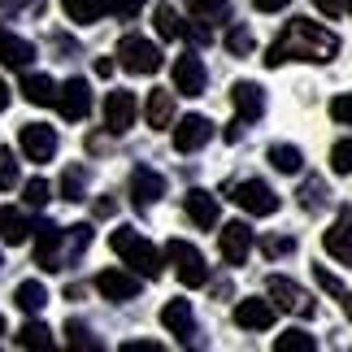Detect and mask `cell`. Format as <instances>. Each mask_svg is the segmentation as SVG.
Wrapping results in <instances>:
<instances>
[{
    "label": "cell",
    "mask_w": 352,
    "mask_h": 352,
    "mask_svg": "<svg viewBox=\"0 0 352 352\" xmlns=\"http://www.w3.org/2000/svg\"><path fill=\"white\" fill-rule=\"evenodd\" d=\"M348 9V0H318V13H327V18H340Z\"/></svg>",
    "instance_id": "cell-45"
},
{
    "label": "cell",
    "mask_w": 352,
    "mask_h": 352,
    "mask_svg": "<svg viewBox=\"0 0 352 352\" xmlns=\"http://www.w3.org/2000/svg\"><path fill=\"white\" fill-rule=\"evenodd\" d=\"M87 243H91V226L87 222L65 226V261H78V256L87 252Z\"/></svg>",
    "instance_id": "cell-33"
},
{
    "label": "cell",
    "mask_w": 352,
    "mask_h": 352,
    "mask_svg": "<svg viewBox=\"0 0 352 352\" xmlns=\"http://www.w3.org/2000/svg\"><path fill=\"white\" fill-rule=\"evenodd\" d=\"M57 113L65 122H83L91 113V87H87V78H65V83L57 87Z\"/></svg>",
    "instance_id": "cell-10"
},
{
    "label": "cell",
    "mask_w": 352,
    "mask_h": 352,
    "mask_svg": "<svg viewBox=\"0 0 352 352\" xmlns=\"http://www.w3.org/2000/svg\"><path fill=\"white\" fill-rule=\"evenodd\" d=\"M226 192L235 196V205L243 209V213H252V218H274L278 213V192L270 187L265 179H243V183H235V187H226Z\"/></svg>",
    "instance_id": "cell-3"
},
{
    "label": "cell",
    "mask_w": 352,
    "mask_h": 352,
    "mask_svg": "<svg viewBox=\"0 0 352 352\" xmlns=\"http://www.w3.org/2000/svg\"><path fill=\"white\" fill-rule=\"evenodd\" d=\"M118 61L126 74H157L161 70V48L144 35H122L118 44Z\"/></svg>",
    "instance_id": "cell-5"
},
{
    "label": "cell",
    "mask_w": 352,
    "mask_h": 352,
    "mask_svg": "<svg viewBox=\"0 0 352 352\" xmlns=\"http://www.w3.org/2000/svg\"><path fill=\"white\" fill-rule=\"evenodd\" d=\"M109 248H113L122 261H126V270H135L140 278H161V261H166V256H161V248H153V243L135 231V226H118V231L109 235Z\"/></svg>",
    "instance_id": "cell-2"
},
{
    "label": "cell",
    "mask_w": 352,
    "mask_h": 352,
    "mask_svg": "<svg viewBox=\"0 0 352 352\" xmlns=\"http://www.w3.org/2000/svg\"><path fill=\"white\" fill-rule=\"evenodd\" d=\"M218 252L226 265H243L252 252V226L248 222H226L218 231Z\"/></svg>",
    "instance_id": "cell-11"
},
{
    "label": "cell",
    "mask_w": 352,
    "mask_h": 352,
    "mask_svg": "<svg viewBox=\"0 0 352 352\" xmlns=\"http://www.w3.org/2000/svg\"><path fill=\"white\" fill-rule=\"evenodd\" d=\"M0 239L5 243H26L31 239V222H26V213L22 209H0Z\"/></svg>",
    "instance_id": "cell-26"
},
{
    "label": "cell",
    "mask_w": 352,
    "mask_h": 352,
    "mask_svg": "<svg viewBox=\"0 0 352 352\" xmlns=\"http://www.w3.org/2000/svg\"><path fill=\"white\" fill-rule=\"evenodd\" d=\"M274 348H278V352H314V348H318V340L296 327V331H283L278 340H274Z\"/></svg>",
    "instance_id": "cell-35"
},
{
    "label": "cell",
    "mask_w": 352,
    "mask_h": 352,
    "mask_svg": "<svg viewBox=\"0 0 352 352\" xmlns=\"http://www.w3.org/2000/svg\"><path fill=\"white\" fill-rule=\"evenodd\" d=\"M231 104H235L239 122H256V118L265 113V91L256 87V83H248V78H239V83L231 87Z\"/></svg>",
    "instance_id": "cell-20"
},
{
    "label": "cell",
    "mask_w": 352,
    "mask_h": 352,
    "mask_svg": "<svg viewBox=\"0 0 352 352\" xmlns=\"http://www.w3.org/2000/svg\"><path fill=\"white\" fill-rule=\"evenodd\" d=\"M205 87H209L205 61H200L196 52H183V57L174 61V91H179V96H200Z\"/></svg>",
    "instance_id": "cell-13"
},
{
    "label": "cell",
    "mask_w": 352,
    "mask_h": 352,
    "mask_svg": "<svg viewBox=\"0 0 352 352\" xmlns=\"http://www.w3.org/2000/svg\"><path fill=\"white\" fill-rule=\"evenodd\" d=\"M300 196H305V209L309 213H322V209H327V200H322V196H327V187H322V179H309Z\"/></svg>",
    "instance_id": "cell-40"
},
{
    "label": "cell",
    "mask_w": 352,
    "mask_h": 352,
    "mask_svg": "<svg viewBox=\"0 0 352 352\" xmlns=\"http://www.w3.org/2000/svg\"><path fill=\"white\" fill-rule=\"evenodd\" d=\"M265 296L274 300L278 314H300V318H314L318 314V305L300 292V283H292V278H283V274L265 278Z\"/></svg>",
    "instance_id": "cell-6"
},
{
    "label": "cell",
    "mask_w": 352,
    "mask_h": 352,
    "mask_svg": "<svg viewBox=\"0 0 352 352\" xmlns=\"http://www.w3.org/2000/svg\"><path fill=\"white\" fill-rule=\"evenodd\" d=\"M187 13L200 22H226L231 18V0H187Z\"/></svg>",
    "instance_id": "cell-30"
},
{
    "label": "cell",
    "mask_w": 352,
    "mask_h": 352,
    "mask_svg": "<svg viewBox=\"0 0 352 352\" xmlns=\"http://www.w3.org/2000/svg\"><path fill=\"white\" fill-rule=\"evenodd\" d=\"M270 166H274L278 174H300L305 170V153L292 148V144H274L270 148Z\"/></svg>",
    "instance_id": "cell-29"
},
{
    "label": "cell",
    "mask_w": 352,
    "mask_h": 352,
    "mask_svg": "<svg viewBox=\"0 0 352 352\" xmlns=\"http://www.w3.org/2000/svg\"><path fill=\"white\" fill-rule=\"evenodd\" d=\"M113 213H118V200L113 196H100L96 200V218H113Z\"/></svg>",
    "instance_id": "cell-46"
},
{
    "label": "cell",
    "mask_w": 352,
    "mask_h": 352,
    "mask_svg": "<svg viewBox=\"0 0 352 352\" xmlns=\"http://www.w3.org/2000/svg\"><path fill=\"white\" fill-rule=\"evenodd\" d=\"M209 140H213V122L205 113H187L179 126H174V148H179V153H200Z\"/></svg>",
    "instance_id": "cell-15"
},
{
    "label": "cell",
    "mask_w": 352,
    "mask_h": 352,
    "mask_svg": "<svg viewBox=\"0 0 352 352\" xmlns=\"http://www.w3.org/2000/svg\"><path fill=\"white\" fill-rule=\"evenodd\" d=\"M166 261L174 265V274H179L183 287H205V283H209L205 256H200L187 239H170V243H166Z\"/></svg>",
    "instance_id": "cell-4"
},
{
    "label": "cell",
    "mask_w": 352,
    "mask_h": 352,
    "mask_svg": "<svg viewBox=\"0 0 352 352\" xmlns=\"http://www.w3.org/2000/svg\"><path fill=\"white\" fill-rule=\"evenodd\" d=\"M144 118H148V126L153 131H166L170 122H174V91H148V104H144Z\"/></svg>",
    "instance_id": "cell-22"
},
{
    "label": "cell",
    "mask_w": 352,
    "mask_h": 352,
    "mask_svg": "<svg viewBox=\"0 0 352 352\" xmlns=\"http://www.w3.org/2000/svg\"><path fill=\"white\" fill-rule=\"evenodd\" d=\"M335 52H340V39H335L327 26H318V22H309V18H296L287 22V31H283L274 44L265 48V65H283V61H314V65H327L335 61Z\"/></svg>",
    "instance_id": "cell-1"
},
{
    "label": "cell",
    "mask_w": 352,
    "mask_h": 352,
    "mask_svg": "<svg viewBox=\"0 0 352 352\" xmlns=\"http://www.w3.org/2000/svg\"><path fill=\"white\" fill-rule=\"evenodd\" d=\"M35 261L39 270H65V231L52 222H39L35 226Z\"/></svg>",
    "instance_id": "cell-7"
},
{
    "label": "cell",
    "mask_w": 352,
    "mask_h": 352,
    "mask_svg": "<svg viewBox=\"0 0 352 352\" xmlns=\"http://www.w3.org/2000/svg\"><path fill=\"white\" fill-rule=\"evenodd\" d=\"M96 292L104 296V300H113V305H126V300L140 296V274H135V270H100Z\"/></svg>",
    "instance_id": "cell-12"
},
{
    "label": "cell",
    "mask_w": 352,
    "mask_h": 352,
    "mask_svg": "<svg viewBox=\"0 0 352 352\" xmlns=\"http://www.w3.org/2000/svg\"><path fill=\"white\" fill-rule=\"evenodd\" d=\"M13 344H18V348H31V352H48L52 348V331L44 327V322H26V327L13 335Z\"/></svg>",
    "instance_id": "cell-28"
},
{
    "label": "cell",
    "mask_w": 352,
    "mask_h": 352,
    "mask_svg": "<svg viewBox=\"0 0 352 352\" xmlns=\"http://www.w3.org/2000/svg\"><path fill=\"white\" fill-rule=\"evenodd\" d=\"M314 278H318V287L327 292V296H335V300H340V309L352 318V292H348V283H344V278H335L327 265H314Z\"/></svg>",
    "instance_id": "cell-27"
},
{
    "label": "cell",
    "mask_w": 352,
    "mask_h": 352,
    "mask_svg": "<svg viewBox=\"0 0 352 352\" xmlns=\"http://www.w3.org/2000/svg\"><path fill=\"white\" fill-rule=\"evenodd\" d=\"M183 205H187V218H192L200 231H213V226H218V196H213V192L192 187V192L183 196Z\"/></svg>",
    "instance_id": "cell-19"
},
{
    "label": "cell",
    "mask_w": 352,
    "mask_h": 352,
    "mask_svg": "<svg viewBox=\"0 0 352 352\" xmlns=\"http://www.w3.org/2000/svg\"><path fill=\"white\" fill-rule=\"evenodd\" d=\"M122 352H161V344H153V340H131V344H122Z\"/></svg>",
    "instance_id": "cell-47"
},
{
    "label": "cell",
    "mask_w": 352,
    "mask_h": 352,
    "mask_svg": "<svg viewBox=\"0 0 352 352\" xmlns=\"http://www.w3.org/2000/svg\"><path fill=\"white\" fill-rule=\"evenodd\" d=\"M278 318V309L270 305V296H248V300L235 305V327L243 331H270Z\"/></svg>",
    "instance_id": "cell-14"
},
{
    "label": "cell",
    "mask_w": 352,
    "mask_h": 352,
    "mask_svg": "<svg viewBox=\"0 0 352 352\" xmlns=\"http://www.w3.org/2000/svg\"><path fill=\"white\" fill-rule=\"evenodd\" d=\"M140 9H144V0H109V13L122 22H131V18H140Z\"/></svg>",
    "instance_id": "cell-42"
},
{
    "label": "cell",
    "mask_w": 352,
    "mask_h": 352,
    "mask_svg": "<svg viewBox=\"0 0 352 352\" xmlns=\"http://www.w3.org/2000/svg\"><path fill=\"white\" fill-rule=\"evenodd\" d=\"M0 335H5V318H0Z\"/></svg>",
    "instance_id": "cell-51"
},
{
    "label": "cell",
    "mask_w": 352,
    "mask_h": 352,
    "mask_svg": "<svg viewBox=\"0 0 352 352\" xmlns=\"http://www.w3.org/2000/svg\"><path fill=\"white\" fill-rule=\"evenodd\" d=\"M18 144H22V157L26 161H39V166L57 157V131L44 126V122H26L22 135H18Z\"/></svg>",
    "instance_id": "cell-9"
},
{
    "label": "cell",
    "mask_w": 352,
    "mask_h": 352,
    "mask_svg": "<svg viewBox=\"0 0 352 352\" xmlns=\"http://www.w3.org/2000/svg\"><path fill=\"white\" fill-rule=\"evenodd\" d=\"M31 61H35V44H31V39L0 31V65H5V70H26Z\"/></svg>",
    "instance_id": "cell-21"
},
{
    "label": "cell",
    "mask_w": 352,
    "mask_h": 352,
    "mask_svg": "<svg viewBox=\"0 0 352 352\" xmlns=\"http://www.w3.org/2000/svg\"><path fill=\"white\" fill-rule=\"evenodd\" d=\"M13 305L22 309V314H44V305H48V287L39 278H26L18 283V292H13Z\"/></svg>",
    "instance_id": "cell-25"
},
{
    "label": "cell",
    "mask_w": 352,
    "mask_h": 352,
    "mask_svg": "<svg viewBox=\"0 0 352 352\" xmlns=\"http://www.w3.org/2000/svg\"><path fill=\"white\" fill-rule=\"evenodd\" d=\"M83 196H87V170L83 166H70V170L61 174V200H74V205H78Z\"/></svg>",
    "instance_id": "cell-31"
},
{
    "label": "cell",
    "mask_w": 352,
    "mask_h": 352,
    "mask_svg": "<svg viewBox=\"0 0 352 352\" xmlns=\"http://www.w3.org/2000/svg\"><path fill=\"white\" fill-rule=\"evenodd\" d=\"M322 248H327L340 265H352V209H348V205L340 209V222H335L331 231L322 235Z\"/></svg>",
    "instance_id": "cell-17"
},
{
    "label": "cell",
    "mask_w": 352,
    "mask_h": 352,
    "mask_svg": "<svg viewBox=\"0 0 352 352\" xmlns=\"http://www.w3.org/2000/svg\"><path fill=\"white\" fill-rule=\"evenodd\" d=\"M5 109H9V83L0 78V113H5Z\"/></svg>",
    "instance_id": "cell-50"
},
{
    "label": "cell",
    "mask_w": 352,
    "mask_h": 352,
    "mask_svg": "<svg viewBox=\"0 0 352 352\" xmlns=\"http://www.w3.org/2000/svg\"><path fill=\"white\" fill-rule=\"evenodd\" d=\"M292 248H296L292 235H270V239H261V252H265V256H287Z\"/></svg>",
    "instance_id": "cell-41"
},
{
    "label": "cell",
    "mask_w": 352,
    "mask_h": 352,
    "mask_svg": "<svg viewBox=\"0 0 352 352\" xmlns=\"http://www.w3.org/2000/svg\"><path fill=\"white\" fill-rule=\"evenodd\" d=\"M331 170L335 174H352V140H340L331 148Z\"/></svg>",
    "instance_id": "cell-39"
},
{
    "label": "cell",
    "mask_w": 352,
    "mask_h": 352,
    "mask_svg": "<svg viewBox=\"0 0 352 352\" xmlns=\"http://www.w3.org/2000/svg\"><path fill=\"white\" fill-rule=\"evenodd\" d=\"M61 9H65V18H70V22L91 26V22H100L104 13H109V0H61Z\"/></svg>",
    "instance_id": "cell-24"
},
{
    "label": "cell",
    "mask_w": 352,
    "mask_h": 352,
    "mask_svg": "<svg viewBox=\"0 0 352 352\" xmlns=\"http://www.w3.org/2000/svg\"><path fill=\"white\" fill-rule=\"evenodd\" d=\"M161 327L170 335H179V344H192L196 335V314H192V300H170L161 309Z\"/></svg>",
    "instance_id": "cell-18"
},
{
    "label": "cell",
    "mask_w": 352,
    "mask_h": 352,
    "mask_svg": "<svg viewBox=\"0 0 352 352\" xmlns=\"http://www.w3.org/2000/svg\"><path fill=\"white\" fill-rule=\"evenodd\" d=\"M153 26H157L161 39H179L183 35V22H179V13H174L170 5H157L153 9Z\"/></svg>",
    "instance_id": "cell-34"
},
{
    "label": "cell",
    "mask_w": 352,
    "mask_h": 352,
    "mask_svg": "<svg viewBox=\"0 0 352 352\" xmlns=\"http://www.w3.org/2000/svg\"><path fill=\"white\" fill-rule=\"evenodd\" d=\"M161 196H166V179H161L157 170H148V166H135L131 170V200H135V209L157 205Z\"/></svg>",
    "instance_id": "cell-16"
},
{
    "label": "cell",
    "mask_w": 352,
    "mask_h": 352,
    "mask_svg": "<svg viewBox=\"0 0 352 352\" xmlns=\"http://www.w3.org/2000/svg\"><path fill=\"white\" fill-rule=\"evenodd\" d=\"M252 5L261 9V13H283V9L292 5V0H252Z\"/></svg>",
    "instance_id": "cell-48"
},
{
    "label": "cell",
    "mask_w": 352,
    "mask_h": 352,
    "mask_svg": "<svg viewBox=\"0 0 352 352\" xmlns=\"http://www.w3.org/2000/svg\"><path fill=\"white\" fill-rule=\"evenodd\" d=\"M22 100H31V104H57V83H52L48 74H22Z\"/></svg>",
    "instance_id": "cell-23"
},
{
    "label": "cell",
    "mask_w": 352,
    "mask_h": 352,
    "mask_svg": "<svg viewBox=\"0 0 352 352\" xmlns=\"http://www.w3.org/2000/svg\"><path fill=\"white\" fill-rule=\"evenodd\" d=\"M65 340H70V348H74V352H100V348H104V344H100V340H96V335H91L78 318H74V322H65Z\"/></svg>",
    "instance_id": "cell-32"
},
{
    "label": "cell",
    "mask_w": 352,
    "mask_h": 352,
    "mask_svg": "<svg viewBox=\"0 0 352 352\" xmlns=\"http://www.w3.org/2000/svg\"><path fill=\"white\" fill-rule=\"evenodd\" d=\"M96 74H100V78H109V74H113V61H109V57H100V61H96Z\"/></svg>",
    "instance_id": "cell-49"
},
{
    "label": "cell",
    "mask_w": 352,
    "mask_h": 352,
    "mask_svg": "<svg viewBox=\"0 0 352 352\" xmlns=\"http://www.w3.org/2000/svg\"><path fill=\"white\" fill-rule=\"evenodd\" d=\"M348 13H352V0H348Z\"/></svg>",
    "instance_id": "cell-52"
},
{
    "label": "cell",
    "mask_w": 352,
    "mask_h": 352,
    "mask_svg": "<svg viewBox=\"0 0 352 352\" xmlns=\"http://www.w3.org/2000/svg\"><path fill=\"white\" fill-rule=\"evenodd\" d=\"M252 48H256V39H252L248 26H231L226 31V52L231 57H252Z\"/></svg>",
    "instance_id": "cell-36"
},
{
    "label": "cell",
    "mask_w": 352,
    "mask_h": 352,
    "mask_svg": "<svg viewBox=\"0 0 352 352\" xmlns=\"http://www.w3.org/2000/svg\"><path fill=\"white\" fill-rule=\"evenodd\" d=\"M183 39H192V44L205 48L209 39H213V35H209V22H200V18H196V22H183Z\"/></svg>",
    "instance_id": "cell-44"
},
{
    "label": "cell",
    "mask_w": 352,
    "mask_h": 352,
    "mask_svg": "<svg viewBox=\"0 0 352 352\" xmlns=\"http://www.w3.org/2000/svg\"><path fill=\"white\" fill-rule=\"evenodd\" d=\"M331 118L344 122V126H352V91H344V96L331 100Z\"/></svg>",
    "instance_id": "cell-43"
},
{
    "label": "cell",
    "mask_w": 352,
    "mask_h": 352,
    "mask_svg": "<svg viewBox=\"0 0 352 352\" xmlns=\"http://www.w3.org/2000/svg\"><path fill=\"white\" fill-rule=\"evenodd\" d=\"M9 187H18V157L0 148V192H9Z\"/></svg>",
    "instance_id": "cell-38"
},
{
    "label": "cell",
    "mask_w": 352,
    "mask_h": 352,
    "mask_svg": "<svg viewBox=\"0 0 352 352\" xmlns=\"http://www.w3.org/2000/svg\"><path fill=\"white\" fill-rule=\"evenodd\" d=\"M135 113H140V100H135V91H109L104 96V131L109 135H126L135 126Z\"/></svg>",
    "instance_id": "cell-8"
},
{
    "label": "cell",
    "mask_w": 352,
    "mask_h": 352,
    "mask_svg": "<svg viewBox=\"0 0 352 352\" xmlns=\"http://www.w3.org/2000/svg\"><path fill=\"white\" fill-rule=\"evenodd\" d=\"M22 200H26L31 209H44L48 200H52V187H48V179H31V183L22 187Z\"/></svg>",
    "instance_id": "cell-37"
}]
</instances>
